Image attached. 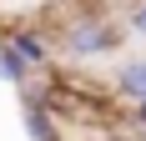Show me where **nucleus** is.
Instances as JSON below:
<instances>
[{
  "label": "nucleus",
  "mask_w": 146,
  "mask_h": 141,
  "mask_svg": "<svg viewBox=\"0 0 146 141\" xmlns=\"http://www.w3.org/2000/svg\"><path fill=\"white\" fill-rule=\"evenodd\" d=\"M111 86H116L121 101H141V96H146V56H141V61H126Z\"/></svg>",
  "instance_id": "nucleus-4"
},
{
  "label": "nucleus",
  "mask_w": 146,
  "mask_h": 141,
  "mask_svg": "<svg viewBox=\"0 0 146 141\" xmlns=\"http://www.w3.org/2000/svg\"><path fill=\"white\" fill-rule=\"evenodd\" d=\"M131 116H136V126H146V96H141V101H131Z\"/></svg>",
  "instance_id": "nucleus-7"
},
{
  "label": "nucleus",
  "mask_w": 146,
  "mask_h": 141,
  "mask_svg": "<svg viewBox=\"0 0 146 141\" xmlns=\"http://www.w3.org/2000/svg\"><path fill=\"white\" fill-rule=\"evenodd\" d=\"M5 45H10L30 70H45V66H50V41H45L40 30H30V25H15L10 35H5Z\"/></svg>",
  "instance_id": "nucleus-3"
},
{
  "label": "nucleus",
  "mask_w": 146,
  "mask_h": 141,
  "mask_svg": "<svg viewBox=\"0 0 146 141\" xmlns=\"http://www.w3.org/2000/svg\"><path fill=\"white\" fill-rule=\"evenodd\" d=\"M96 5H116V0H96Z\"/></svg>",
  "instance_id": "nucleus-8"
},
{
  "label": "nucleus",
  "mask_w": 146,
  "mask_h": 141,
  "mask_svg": "<svg viewBox=\"0 0 146 141\" xmlns=\"http://www.w3.org/2000/svg\"><path fill=\"white\" fill-rule=\"evenodd\" d=\"M131 30H136V35H146V0H136V5H131Z\"/></svg>",
  "instance_id": "nucleus-6"
},
{
  "label": "nucleus",
  "mask_w": 146,
  "mask_h": 141,
  "mask_svg": "<svg viewBox=\"0 0 146 141\" xmlns=\"http://www.w3.org/2000/svg\"><path fill=\"white\" fill-rule=\"evenodd\" d=\"M0 45H5V35H0Z\"/></svg>",
  "instance_id": "nucleus-10"
},
{
  "label": "nucleus",
  "mask_w": 146,
  "mask_h": 141,
  "mask_svg": "<svg viewBox=\"0 0 146 141\" xmlns=\"http://www.w3.org/2000/svg\"><path fill=\"white\" fill-rule=\"evenodd\" d=\"M116 25L106 20V15H96V10H81L71 20V25L60 30V51L71 61H96V56H111L116 51Z\"/></svg>",
  "instance_id": "nucleus-1"
},
{
  "label": "nucleus",
  "mask_w": 146,
  "mask_h": 141,
  "mask_svg": "<svg viewBox=\"0 0 146 141\" xmlns=\"http://www.w3.org/2000/svg\"><path fill=\"white\" fill-rule=\"evenodd\" d=\"M0 81L5 86H30V66L15 56L10 45H0Z\"/></svg>",
  "instance_id": "nucleus-5"
},
{
  "label": "nucleus",
  "mask_w": 146,
  "mask_h": 141,
  "mask_svg": "<svg viewBox=\"0 0 146 141\" xmlns=\"http://www.w3.org/2000/svg\"><path fill=\"white\" fill-rule=\"evenodd\" d=\"M56 141H60V136H56Z\"/></svg>",
  "instance_id": "nucleus-11"
},
{
  "label": "nucleus",
  "mask_w": 146,
  "mask_h": 141,
  "mask_svg": "<svg viewBox=\"0 0 146 141\" xmlns=\"http://www.w3.org/2000/svg\"><path fill=\"white\" fill-rule=\"evenodd\" d=\"M20 96H25V136L30 141H56V106L40 91H30V86H20Z\"/></svg>",
  "instance_id": "nucleus-2"
},
{
  "label": "nucleus",
  "mask_w": 146,
  "mask_h": 141,
  "mask_svg": "<svg viewBox=\"0 0 146 141\" xmlns=\"http://www.w3.org/2000/svg\"><path fill=\"white\" fill-rule=\"evenodd\" d=\"M116 141H131V136H116Z\"/></svg>",
  "instance_id": "nucleus-9"
}]
</instances>
